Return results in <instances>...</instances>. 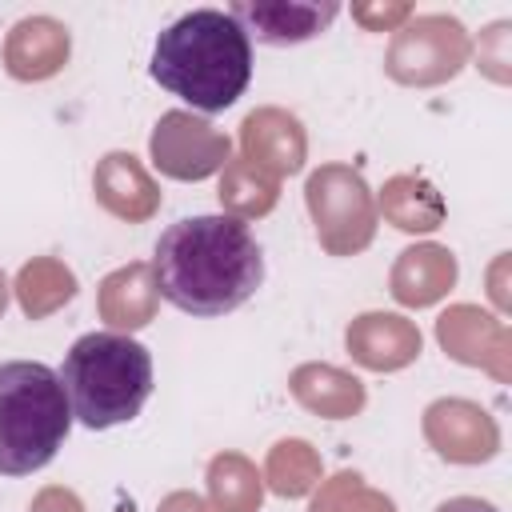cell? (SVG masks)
I'll return each instance as SVG.
<instances>
[{
  "label": "cell",
  "mask_w": 512,
  "mask_h": 512,
  "mask_svg": "<svg viewBox=\"0 0 512 512\" xmlns=\"http://www.w3.org/2000/svg\"><path fill=\"white\" fill-rule=\"evenodd\" d=\"M152 276L160 296L188 316H224L264 284V252L244 220L184 216L156 240Z\"/></svg>",
  "instance_id": "6da1fadb"
},
{
  "label": "cell",
  "mask_w": 512,
  "mask_h": 512,
  "mask_svg": "<svg viewBox=\"0 0 512 512\" xmlns=\"http://www.w3.org/2000/svg\"><path fill=\"white\" fill-rule=\"evenodd\" d=\"M152 80L200 112L232 108L252 80V40L220 8H192L152 48Z\"/></svg>",
  "instance_id": "7a4b0ae2"
},
{
  "label": "cell",
  "mask_w": 512,
  "mask_h": 512,
  "mask_svg": "<svg viewBox=\"0 0 512 512\" xmlns=\"http://www.w3.org/2000/svg\"><path fill=\"white\" fill-rule=\"evenodd\" d=\"M56 376L72 420L96 432L136 420L152 396V356L124 332H84L68 348Z\"/></svg>",
  "instance_id": "3957f363"
},
{
  "label": "cell",
  "mask_w": 512,
  "mask_h": 512,
  "mask_svg": "<svg viewBox=\"0 0 512 512\" xmlns=\"http://www.w3.org/2000/svg\"><path fill=\"white\" fill-rule=\"evenodd\" d=\"M72 408L60 376L40 360L0 364V472L28 476L60 452Z\"/></svg>",
  "instance_id": "277c9868"
},
{
  "label": "cell",
  "mask_w": 512,
  "mask_h": 512,
  "mask_svg": "<svg viewBox=\"0 0 512 512\" xmlns=\"http://www.w3.org/2000/svg\"><path fill=\"white\" fill-rule=\"evenodd\" d=\"M304 204L328 256H356L376 240V196L352 164H320L308 172Z\"/></svg>",
  "instance_id": "5b68a950"
},
{
  "label": "cell",
  "mask_w": 512,
  "mask_h": 512,
  "mask_svg": "<svg viewBox=\"0 0 512 512\" xmlns=\"http://www.w3.org/2000/svg\"><path fill=\"white\" fill-rule=\"evenodd\" d=\"M468 60H472L468 28L448 12H424L392 32L384 52V72L404 88H436L456 80Z\"/></svg>",
  "instance_id": "8992f818"
},
{
  "label": "cell",
  "mask_w": 512,
  "mask_h": 512,
  "mask_svg": "<svg viewBox=\"0 0 512 512\" xmlns=\"http://www.w3.org/2000/svg\"><path fill=\"white\" fill-rule=\"evenodd\" d=\"M148 156L168 180L196 184L224 172V164L232 160V140L220 128H212L204 116L172 108L156 120L148 136Z\"/></svg>",
  "instance_id": "52a82bcc"
},
{
  "label": "cell",
  "mask_w": 512,
  "mask_h": 512,
  "mask_svg": "<svg viewBox=\"0 0 512 512\" xmlns=\"http://www.w3.org/2000/svg\"><path fill=\"white\" fill-rule=\"evenodd\" d=\"M424 440L448 464H488L500 452V424L496 416L464 396H440L424 408Z\"/></svg>",
  "instance_id": "ba28073f"
},
{
  "label": "cell",
  "mask_w": 512,
  "mask_h": 512,
  "mask_svg": "<svg viewBox=\"0 0 512 512\" xmlns=\"http://www.w3.org/2000/svg\"><path fill=\"white\" fill-rule=\"evenodd\" d=\"M436 340L444 356L464 368L488 372L496 384L512 380V332L500 316L484 312L480 304H452L436 316Z\"/></svg>",
  "instance_id": "9c48e42d"
},
{
  "label": "cell",
  "mask_w": 512,
  "mask_h": 512,
  "mask_svg": "<svg viewBox=\"0 0 512 512\" xmlns=\"http://www.w3.org/2000/svg\"><path fill=\"white\" fill-rule=\"evenodd\" d=\"M240 160H248L256 172L272 180L296 176L308 160L304 124L288 108H276V104L252 108L240 124Z\"/></svg>",
  "instance_id": "30bf717a"
},
{
  "label": "cell",
  "mask_w": 512,
  "mask_h": 512,
  "mask_svg": "<svg viewBox=\"0 0 512 512\" xmlns=\"http://www.w3.org/2000/svg\"><path fill=\"white\" fill-rule=\"evenodd\" d=\"M228 16L244 28V36L272 44V48H288V44H304L312 36H320L336 16L340 4L332 0H236L228 8Z\"/></svg>",
  "instance_id": "8fae6325"
},
{
  "label": "cell",
  "mask_w": 512,
  "mask_h": 512,
  "mask_svg": "<svg viewBox=\"0 0 512 512\" xmlns=\"http://www.w3.org/2000/svg\"><path fill=\"white\" fill-rule=\"evenodd\" d=\"M344 348L368 372H400L420 360L424 336L400 312H360L344 328Z\"/></svg>",
  "instance_id": "7c38bea8"
},
{
  "label": "cell",
  "mask_w": 512,
  "mask_h": 512,
  "mask_svg": "<svg viewBox=\"0 0 512 512\" xmlns=\"http://www.w3.org/2000/svg\"><path fill=\"white\" fill-rule=\"evenodd\" d=\"M92 192L96 204L124 220V224H148L160 212V184L152 180V172L132 156V152H104L92 168Z\"/></svg>",
  "instance_id": "4fadbf2b"
},
{
  "label": "cell",
  "mask_w": 512,
  "mask_h": 512,
  "mask_svg": "<svg viewBox=\"0 0 512 512\" xmlns=\"http://www.w3.org/2000/svg\"><path fill=\"white\" fill-rule=\"evenodd\" d=\"M72 36L56 16H24L4 36V72L20 84H40L64 72Z\"/></svg>",
  "instance_id": "5bb4252c"
},
{
  "label": "cell",
  "mask_w": 512,
  "mask_h": 512,
  "mask_svg": "<svg viewBox=\"0 0 512 512\" xmlns=\"http://www.w3.org/2000/svg\"><path fill=\"white\" fill-rule=\"evenodd\" d=\"M456 276H460L456 252L436 240H424L396 256L388 272V292L400 308H432L456 288Z\"/></svg>",
  "instance_id": "9a60e30c"
},
{
  "label": "cell",
  "mask_w": 512,
  "mask_h": 512,
  "mask_svg": "<svg viewBox=\"0 0 512 512\" xmlns=\"http://www.w3.org/2000/svg\"><path fill=\"white\" fill-rule=\"evenodd\" d=\"M156 308H160V288H156L148 260L112 268L96 284V312L112 332H124V336L140 332L144 324L156 320Z\"/></svg>",
  "instance_id": "2e32d148"
},
{
  "label": "cell",
  "mask_w": 512,
  "mask_h": 512,
  "mask_svg": "<svg viewBox=\"0 0 512 512\" xmlns=\"http://www.w3.org/2000/svg\"><path fill=\"white\" fill-rule=\"evenodd\" d=\"M288 392L304 412H312L320 420H352L364 412V400H368L360 376H352L336 364H320V360L292 368Z\"/></svg>",
  "instance_id": "e0dca14e"
},
{
  "label": "cell",
  "mask_w": 512,
  "mask_h": 512,
  "mask_svg": "<svg viewBox=\"0 0 512 512\" xmlns=\"http://www.w3.org/2000/svg\"><path fill=\"white\" fill-rule=\"evenodd\" d=\"M376 216H384L392 228L400 232H412V236H424V232H436L448 216V204L440 196V188L428 180V176H416V172H396L384 180L380 196H376Z\"/></svg>",
  "instance_id": "ac0fdd59"
},
{
  "label": "cell",
  "mask_w": 512,
  "mask_h": 512,
  "mask_svg": "<svg viewBox=\"0 0 512 512\" xmlns=\"http://www.w3.org/2000/svg\"><path fill=\"white\" fill-rule=\"evenodd\" d=\"M76 288H80L76 272L56 256H32L28 264H20V272L12 280V296L28 320H44V316L60 312L64 304H72Z\"/></svg>",
  "instance_id": "d6986e66"
},
{
  "label": "cell",
  "mask_w": 512,
  "mask_h": 512,
  "mask_svg": "<svg viewBox=\"0 0 512 512\" xmlns=\"http://www.w3.org/2000/svg\"><path fill=\"white\" fill-rule=\"evenodd\" d=\"M204 488L212 512H260L264 504V476L240 452H216L208 460Z\"/></svg>",
  "instance_id": "ffe728a7"
},
{
  "label": "cell",
  "mask_w": 512,
  "mask_h": 512,
  "mask_svg": "<svg viewBox=\"0 0 512 512\" xmlns=\"http://www.w3.org/2000/svg\"><path fill=\"white\" fill-rule=\"evenodd\" d=\"M264 488L284 496V500H300L308 492H316V484L324 480V464H320V452L300 440V436H288V440H276L264 456Z\"/></svg>",
  "instance_id": "44dd1931"
},
{
  "label": "cell",
  "mask_w": 512,
  "mask_h": 512,
  "mask_svg": "<svg viewBox=\"0 0 512 512\" xmlns=\"http://www.w3.org/2000/svg\"><path fill=\"white\" fill-rule=\"evenodd\" d=\"M220 208H224V216H232V220H260V216H268L272 208H276V200H280V180H272V176H264V172H256L248 160H228L224 164V172H220Z\"/></svg>",
  "instance_id": "7402d4cb"
},
{
  "label": "cell",
  "mask_w": 512,
  "mask_h": 512,
  "mask_svg": "<svg viewBox=\"0 0 512 512\" xmlns=\"http://www.w3.org/2000/svg\"><path fill=\"white\" fill-rule=\"evenodd\" d=\"M308 512H396V500L380 488H372L360 472H336L316 484Z\"/></svg>",
  "instance_id": "603a6c76"
},
{
  "label": "cell",
  "mask_w": 512,
  "mask_h": 512,
  "mask_svg": "<svg viewBox=\"0 0 512 512\" xmlns=\"http://www.w3.org/2000/svg\"><path fill=\"white\" fill-rule=\"evenodd\" d=\"M476 68H480L488 80H496V84H508V80H512V24H508V20H492V24L480 32Z\"/></svg>",
  "instance_id": "cb8c5ba5"
},
{
  "label": "cell",
  "mask_w": 512,
  "mask_h": 512,
  "mask_svg": "<svg viewBox=\"0 0 512 512\" xmlns=\"http://www.w3.org/2000/svg\"><path fill=\"white\" fill-rule=\"evenodd\" d=\"M412 16V4H352V20L368 32H396Z\"/></svg>",
  "instance_id": "d4e9b609"
},
{
  "label": "cell",
  "mask_w": 512,
  "mask_h": 512,
  "mask_svg": "<svg viewBox=\"0 0 512 512\" xmlns=\"http://www.w3.org/2000/svg\"><path fill=\"white\" fill-rule=\"evenodd\" d=\"M28 512H88V508H84V500H80L72 488H64V484H44V488L32 496Z\"/></svg>",
  "instance_id": "484cf974"
},
{
  "label": "cell",
  "mask_w": 512,
  "mask_h": 512,
  "mask_svg": "<svg viewBox=\"0 0 512 512\" xmlns=\"http://www.w3.org/2000/svg\"><path fill=\"white\" fill-rule=\"evenodd\" d=\"M156 512H212V508H208L204 496H196V492H188V488H176V492H168V496L160 500Z\"/></svg>",
  "instance_id": "4316f807"
},
{
  "label": "cell",
  "mask_w": 512,
  "mask_h": 512,
  "mask_svg": "<svg viewBox=\"0 0 512 512\" xmlns=\"http://www.w3.org/2000/svg\"><path fill=\"white\" fill-rule=\"evenodd\" d=\"M432 512H500V508L488 504V500H480V496H452V500L436 504Z\"/></svg>",
  "instance_id": "83f0119b"
},
{
  "label": "cell",
  "mask_w": 512,
  "mask_h": 512,
  "mask_svg": "<svg viewBox=\"0 0 512 512\" xmlns=\"http://www.w3.org/2000/svg\"><path fill=\"white\" fill-rule=\"evenodd\" d=\"M504 268H508V252H504L496 264H492V300H496L500 308H508V296H504V280H500V276H504Z\"/></svg>",
  "instance_id": "f1b7e54d"
},
{
  "label": "cell",
  "mask_w": 512,
  "mask_h": 512,
  "mask_svg": "<svg viewBox=\"0 0 512 512\" xmlns=\"http://www.w3.org/2000/svg\"><path fill=\"white\" fill-rule=\"evenodd\" d=\"M8 296H12V284H8V276L0 272V316H4V308H8Z\"/></svg>",
  "instance_id": "f546056e"
}]
</instances>
